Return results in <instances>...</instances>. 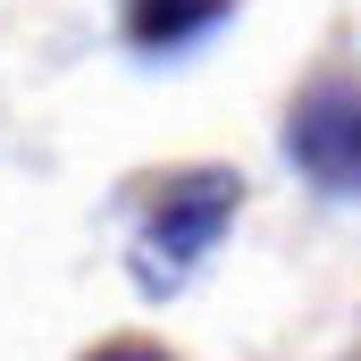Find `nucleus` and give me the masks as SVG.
Instances as JSON below:
<instances>
[{"label":"nucleus","mask_w":361,"mask_h":361,"mask_svg":"<svg viewBox=\"0 0 361 361\" xmlns=\"http://www.w3.org/2000/svg\"><path fill=\"white\" fill-rule=\"evenodd\" d=\"M85 361H169L160 345H101V353H85Z\"/></svg>","instance_id":"nucleus-4"},{"label":"nucleus","mask_w":361,"mask_h":361,"mask_svg":"<svg viewBox=\"0 0 361 361\" xmlns=\"http://www.w3.org/2000/svg\"><path fill=\"white\" fill-rule=\"evenodd\" d=\"M286 160L328 193H361V85L319 76L286 118Z\"/></svg>","instance_id":"nucleus-2"},{"label":"nucleus","mask_w":361,"mask_h":361,"mask_svg":"<svg viewBox=\"0 0 361 361\" xmlns=\"http://www.w3.org/2000/svg\"><path fill=\"white\" fill-rule=\"evenodd\" d=\"M235 210H244V177H235V169H177V177H152L143 193H135V210H126V277H135L152 302H169L185 277L227 244Z\"/></svg>","instance_id":"nucleus-1"},{"label":"nucleus","mask_w":361,"mask_h":361,"mask_svg":"<svg viewBox=\"0 0 361 361\" xmlns=\"http://www.w3.org/2000/svg\"><path fill=\"white\" fill-rule=\"evenodd\" d=\"M227 8H235V0H126V42L152 51V59H169V51H185V42L219 34Z\"/></svg>","instance_id":"nucleus-3"}]
</instances>
